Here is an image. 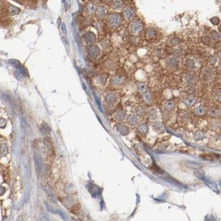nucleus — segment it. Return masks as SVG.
<instances>
[{"instance_id":"1","label":"nucleus","mask_w":221,"mask_h":221,"mask_svg":"<svg viewBox=\"0 0 221 221\" xmlns=\"http://www.w3.org/2000/svg\"><path fill=\"white\" fill-rule=\"evenodd\" d=\"M144 29V23L141 20H134L130 25V31L133 35L140 34Z\"/></svg>"},{"instance_id":"2","label":"nucleus","mask_w":221,"mask_h":221,"mask_svg":"<svg viewBox=\"0 0 221 221\" xmlns=\"http://www.w3.org/2000/svg\"><path fill=\"white\" fill-rule=\"evenodd\" d=\"M122 16L118 13H112L109 15L108 18V23L110 26L113 27H116L119 26L122 23Z\"/></svg>"},{"instance_id":"3","label":"nucleus","mask_w":221,"mask_h":221,"mask_svg":"<svg viewBox=\"0 0 221 221\" xmlns=\"http://www.w3.org/2000/svg\"><path fill=\"white\" fill-rule=\"evenodd\" d=\"M122 14H123V16H124L126 20H129V21L133 20L136 17L135 12L134 11V10L132 9L130 7L125 8L122 10Z\"/></svg>"},{"instance_id":"4","label":"nucleus","mask_w":221,"mask_h":221,"mask_svg":"<svg viewBox=\"0 0 221 221\" xmlns=\"http://www.w3.org/2000/svg\"><path fill=\"white\" fill-rule=\"evenodd\" d=\"M179 63H180L179 59L176 57H171L168 58L166 61L167 66L172 69L177 68L179 65Z\"/></svg>"},{"instance_id":"5","label":"nucleus","mask_w":221,"mask_h":221,"mask_svg":"<svg viewBox=\"0 0 221 221\" xmlns=\"http://www.w3.org/2000/svg\"><path fill=\"white\" fill-rule=\"evenodd\" d=\"M84 38H85V40L86 42V43L89 45H93L96 42V36L95 33L93 32L88 31V32L86 33Z\"/></svg>"},{"instance_id":"6","label":"nucleus","mask_w":221,"mask_h":221,"mask_svg":"<svg viewBox=\"0 0 221 221\" xmlns=\"http://www.w3.org/2000/svg\"><path fill=\"white\" fill-rule=\"evenodd\" d=\"M88 52L91 57L95 58L97 57L99 55V54H100V50H99V48L97 46L92 45L91 46L88 48Z\"/></svg>"},{"instance_id":"7","label":"nucleus","mask_w":221,"mask_h":221,"mask_svg":"<svg viewBox=\"0 0 221 221\" xmlns=\"http://www.w3.org/2000/svg\"><path fill=\"white\" fill-rule=\"evenodd\" d=\"M35 161H36V168L38 175L39 176L42 169V159L40 155L38 152L35 153Z\"/></svg>"},{"instance_id":"8","label":"nucleus","mask_w":221,"mask_h":221,"mask_svg":"<svg viewBox=\"0 0 221 221\" xmlns=\"http://www.w3.org/2000/svg\"><path fill=\"white\" fill-rule=\"evenodd\" d=\"M107 12H108L107 8L105 6H103V5H101L96 10L97 16L100 18H103L106 17V15H107Z\"/></svg>"},{"instance_id":"9","label":"nucleus","mask_w":221,"mask_h":221,"mask_svg":"<svg viewBox=\"0 0 221 221\" xmlns=\"http://www.w3.org/2000/svg\"><path fill=\"white\" fill-rule=\"evenodd\" d=\"M184 65L188 70H194L195 67V61L192 59H187Z\"/></svg>"},{"instance_id":"10","label":"nucleus","mask_w":221,"mask_h":221,"mask_svg":"<svg viewBox=\"0 0 221 221\" xmlns=\"http://www.w3.org/2000/svg\"><path fill=\"white\" fill-rule=\"evenodd\" d=\"M112 7L114 10H121L124 7V4L121 0H114Z\"/></svg>"},{"instance_id":"11","label":"nucleus","mask_w":221,"mask_h":221,"mask_svg":"<svg viewBox=\"0 0 221 221\" xmlns=\"http://www.w3.org/2000/svg\"><path fill=\"white\" fill-rule=\"evenodd\" d=\"M184 102V104H185L187 107H189V108H190V107H192V106H193L195 104L196 99H195V98H194V97H187Z\"/></svg>"},{"instance_id":"12","label":"nucleus","mask_w":221,"mask_h":221,"mask_svg":"<svg viewBox=\"0 0 221 221\" xmlns=\"http://www.w3.org/2000/svg\"><path fill=\"white\" fill-rule=\"evenodd\" d=\"M156 34H157V33H156V31L155 29H148L146 31V37L147 39L151 40V39H153V38H155L156 36Z\"/></svg>"},{"instance_id":"13","label":"nucleus","mask_w":221,"mask_h":221,"mask_svg":"<svg viewBox=\"0 0 221 221\" xmlns=\"http://www.w3.org/2000/svg\"><path fill=\"white\" fill-rule=\"evenodd\" d=\"M116 100V97L115 95L113 93L108 94L106 97V102L109 103V104H113V103H114Z\"/></svg>"},{"instance_id":"14","label":"nucleus","mask_w":221,"mask_h":221,"mask_svg":"<svg viewBox=\"0 0 221 221\" xmlns=\"http://www.w3.org/2000/svg\"><path fill=\"white\" fill-rule=\"evenodd\" d=\"M175 108V103L173 101H167V102L165 103V106H164V108H165V110L167 112H170Z\"/></svg>"},{"instance_id":"15","label":"nucleus","mask_w":221,"mask_h":221,"mask_svg":"<svg viewBox=\"0 0 221 221\" xmlns=\"http://www.w3.org/2000/svg\"><path fill=\"white\" fill-rule=\"evenodd\" d=\"M127 122H129V124L131 125H135L137 124V122H138V119H137V118L135 116L130 115L128 117Z\"/></svg>"},{"instance_id":"16","label":"nucleus","mask_w":221,"mask_h":221,"mask_svg":"<svg viewBox=\"0 0 221 221\" xmlns=\"http://www.w3.org/2000/svg\"><path fill=\"white\" fill-rule=\"evenodd\" d=\"M148 116L150 119H155L157 117V111L155 108H151L148 112Z\"/></svg>"},{"instance_id":"17","label":"nucleus","mask_w":221,"mask_h":221,"mask_svg":"<svg viewBox=\"0 0 221 221\" xmlns=\"http://www.w3.org/2000/svg\"><path fill=\"white\" fill-rule=\"evenodd\" d=\"M135 113L137 114V115L140 116H143L145 115V114H146V110H145L144 106H140L136 108Z\"/></svg>"},{"instance_id":"18","label":"nucleus","mask_w":221,"mask_h":221,"mask_svg":"<svg viewBox=\"0 0 221 221\" xmlns=\"http://www.w3.org/2000/svg\"><path fill=\"white\" fill-rule=\"evenodd\" d=\"M96 10H97V8L94 4H88L86 6V12L90 14V15L95 12Z\"/></svg>"},{"instance_id":"19","label":"nucleus","mask_w":221,"mask_h":221,"mask_svg":"<svg viewBox=\"0 0 221 221\" xmlns=\"http://www.w3.org/2000/svg\"><path fill=\"white\" fill-rule=\"evenodd\" d=\"M8 151V149L5 144H0V156H3L7 155Z\"/></svg>"},{"instance_id":"20","label":"nucleus","mask_w":221,"mask_h":221,"mask_svg":"<svg viewBox=\"0 0 221 221\" xmlns=\"http://www.w3.org/2000/svg\"><path fill=\"white\" fill-rule=\"evenodd\" d=\"M205 108L202 106H198L197 108H195V113L197 115H203V114L205 113Z\"/></svg>"},{"instance_id":"21","label":"nucleus","mask_w":221,"mask_h":221,"mask_svg":"<svg viewBox=\"0 0 221 221\" xmlns=\"http://www.w3.org/2000/svg\"><path fill=\"white\" fill-rule=\"evenodd\" d=\"M169 43L171 44V46H177L180 44V39L179 38H177V37H175V38H171L170 41H169Z\"/></svg>"},{"instance_id":"22","label":"nucleus","mask_w":221,"mask_h":221,"mask_svg":"<svg viewBox=\"0 0 221 221\" xmlns=\"http://www.w3.org/2000/svg\"><path fill=\"white\" fill-rule=\"evenodd\" d=\"M209 113L211 116L214 117V118H216L220 115V111L216 108H211Z\"/></svg>"},{"instance_id":"23","label":"nucleus","mask_w":221,"mask_h":221,"mask_svg":"<svg viewBox=\"0 0 221 221\" xmlns=\"http://www.w3.org/2000/svg\"><path fill=\"white\" fill-rule=\"evenodd\" d=\"M211 38L212 40H214V41H218V40H220V35L219 33H218L216 31H212L211 32Z\"/></svg>"},{"instance_id":"24","label":"nucleus","mask_w":221,"mask_h":221,"mask_svg":"<svg viewBox=\"0 0 221 221\" xmlns=\"http://www.w3.org/2000/svg\"><path fill=\"white\" fill-rule=\"evenodd\" d=\"M137 89L140 92L142 93H146V90H147V87H146V85L143 82H139L137 84Z\"/></svg>"},{"instance_id":"25","label":"nucleus","mask_w":221,"mask_h":221,"mask_svg":"<svg viewBox=\"0 0 221 221\" xmlns=\"http://www.w3.org/2000/svg\"><path fill=\"white\" fill-rule=\"evenodd\" d=\"M203 78H204L205 80L209 79V78L211 77L212 73H211V70H210V68H205V70H203Z\"/></svg>"},{"instance_id":"26","label":"nucleus","mask_w":221,"mask_h":221,"mask_svg":"<svg viewBox=\"0 0 221 221\" xmlns=\"http://www.w3.org/2000/svg\"><path fill=\"white\" fill-rule=\"evenodd\" d=\"M115 117L117 120H119V121H122V120L125 119V114L123 112L119 111L115 114Z\"/></svg>"},{"instance_id":"27","label":"nucleus","mask_w":221,"mask_h":221,"mask_svg":"<svg viewBox=\"0 0 221 221\" xmlns=\"http://www.w3.org/2000/svg\"><path fill=\"white\" fill-rule=\"evenodd\" d=\"M41 131L44 133V134H46V135H48V134H49V133H50V129L49 128V125H48L44 124L43 125H42V127Z\"/></svg>"},{"instance_id":"28","label":"nucleus","mask_w":221,"mask_h":221,"mask_svg":"<svg viewBox=\"0 0 221 221\" xmlns=\"http://www.w3.org/2000/svg\"><path fill=\"white\" fill-rule=\"evenodd\" d=\"M201 42L205 46H209L210 44L211 40L210 38L208 36H203L201 38Z\"/></svg>"},{"instance_id":"29","label":"nucleus","mask_w":221,"mask_h":221,"mask_svg":"<svg viewBox=\"0 0 221 221\" xmlns=\"http://www.w3.org/2000/svg\"><path fill=\"white\" fill-rule=\"evenodd\" d=\"M122 80H123L122 78L121 77V76H119V75H118V76H116V77L114 78L113 80H112V82H113L114 85H119L122 83Z\"/></svg>"},{"instance_id":"30","label":"nucleus","mask_w":221,"mask_h":221,"mask_svg":"<svg viewBox=\"0 0 221 221\" xmlns=\"http://www.w3.org/2000/svg\"><path fill=\"white\" fill-rule=\"evenodd\" d=\"M119 130L122 134H126L125 131H128V128L124 125H120V126L119 127Z\"/></svg>"},{"instance_id":"31","label":"nucleus","mask_w":221,"mask_h":221,"mask_svg":"<svg viewBox=\"0 0 221 221\" xmlns=\"http://www.w3.org/2000/svg\"><path fill=\"white\" fill-rule=\"evenodd\" d=\"M208 62L212 65H214L216 63V62H217V59L214 56H210L208 59Z\"/></svg>"},{"instance_id":"32","label":"nucleus","mask_w":221,"mask_h":221,"mask_svg":"<svg viewBox=\"0 0 221 221\" xmlns=\"http://www.w3.org/2000/svg\"><path fill=\"white\" fill-rule=\"evenodd\" d=\"M147 129H148V127L146 124H142L139 126V130H140V131L141 133H146Z\"/></svg>"},{"instance_id":"33","label":"nucleus","mask_w":221,"mask_h":221,"mask_svg":"<svg viewBox=\"0 0 221 221\" xmlns=\"http://www.w3.org/2000/svg\"><path fill=\"white\" fill-rule=\"evenodd\" d=\"M144 99L147 103H150L152 101V97L150 93H146L144 95Z\"/></svg>"},{"instance_id":"34","label":"nucleus","mask_w":221,"mask_h":221,"mask_svg":"<svg viewBox=\"0 0 221 221\" xmlns=\"http://www.w3.org/2000/svg\"><path fill=\"white\" fill-rule=\"evenodd\" d=\"M194 80H195V78L192 74H189L186 75V80H187V82H189V83L193 82H194Z\"/></svg>"},{"instance_id":"35","label":"nucleus","mask_w":221,"mask_h":221,"mask_svg":"<svg viewBox=\"0 0 221 221\" xmlns=\"http://www.w3.org/2000/svg\"><path fill=\"white\" fill-rule=\"evenodd\" d=\"M210 20L211 23L214 25H218L220 23L219 18H218V17H216V16H214V17H213V18H210Z\"/></svg>"},{"instance_id":"36","label":"nucleus","mask_w":221,"mask_h":221,"mask_svg":"<svg viewBox=\"0 0 221 221\" xmlns=\"http://www.w3.org/2000/svg\"><path fill=\"white\" fill-rule=\"evenodd\" d=\"M189 165L191 167H193V168H199L201 167V165L198 163H192V162H189Z\"/></svg>"},{"instance_id":"37","label":"nucleus","mask_w":221,"mask_h":221,"mask_svg":"<svg viewBox=\"0 0 221 221\" xmlns=\"http://www.w3.org/2000/svg\"><path fill=\"white\" fill-rule=\"evenodd\" d=\"M7 124L6 120L4 119H0V128H4Z\"/></svg>"},{"instance_id":"38","label":"nucleus","mask_w":221,"mask_h":221,"mask_svg":"<svg viewBox=\"0 0 221 221\" xmlns=\"http://www.w3.org/2000/svg\"><path fill=\"white\" fill-rule=\"evenodd\" d=\"M45 190H46V192L47 193H48V195H49V196H50V197L53 196V195H52H52H53V194H52V190H51V189H50V188L49 187V186H46V187Z\"/></svg>"},{"instance_id":"39","label":"nucleus","mask_w":221,"mask_h":221,"mask_svg":"<svg viewBox=\"0 0 221 221\" xmlns=\"http://www.w3.org/2000/svg\"><path fill=\"white\" fill-rule=\"evenodd\" d=\"M215 98L218 100H218H220V91L218 90V91H216V93H215Z\"/></svg>"},{"instance_id":"40","label":"nucleus","mask_w":221,"mask_h":221,"mask_svg":"<svg viewBox=\"0 0 221 221\" xmlns=\"http://www.w3.org/2000/svg\"><path fill=\"white\" fill-rule=\"evenodd\" d=\"M5 192V189L4 187L0 186V196H2Z\"/></svg>"},{"instance_id":"41","label":"nucleus","mask_w":221,"mask_h":221,"mask_svg":"<svg viewBox=\"0 0 221 221\" xmlns=\"http://www.w3.org/2000/svg\"><path fill=\"white\" fill-rule=\"evenodd\" d=\"M91 2H96L97 0H91Z\"/></svg>"},{"instance_id":"42","label":"nucleus","mask_w":221,"mask_h":221,"mask_svg":"<svg viewBox=\"0 0 221 221\" xmlns=\"http://www.w3.org/2000/svg\"><path fill=\"white\" fill-rule=\"evenodd\" d=\"M107 1H111V0H107Z\"/></svg>"},{"instance_id":"43","label":"nucleus","mask_w":221,"mask_h":221,"mask_svg":"<svg viewBox=\"0 0 221 221\" xmlns=\"http://www.w3.org/2000/svg\"><path fill=\"white\" fill-rule=\"evenodd\" d=\"M82 1H85V0H82Z\"/></svg>"}]
</instances>
